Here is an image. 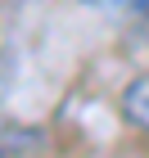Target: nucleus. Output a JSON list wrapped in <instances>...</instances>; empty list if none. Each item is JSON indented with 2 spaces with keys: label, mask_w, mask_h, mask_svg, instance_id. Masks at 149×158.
<instances>
[{
  "label": "nucleus",
  "mask_w": 149,
  "mask_h": 158,
  "mask_svg": "<svg viewBox=\"0 0 149 158\" xmlns=\"http://www.w3.org/2000/svg\"><path fill=\"white\" fill-rule=\"evenodd\" d=\"M5 90H9V77H5V68H0V104H5Z\"/></svg>",
  "instance_id": "2"
},
{
  "label": "nucleus",
  "mask_w": 149,
  "mask_h": 158,
  "mask_svg": "<svg viewBox=\"0 0 149 158\" xmlns=\"http://www.w3.org/2000/svg\"><path fill=\"white\" fill-rule=\"evenodd\" d=\"M118 109H122V118L131 122V127L149 131V73H140L136 81H126V86H122V99H118Z\"/></svg>",
  "instance_id": "1"
},
{
  "label": "nucleus",
  "mask_w": 149,
  "mask_h": 158,
  "mask_svg": "<svg viewBox=\"0 0 149 158\" xmlns=\"http://www.w3.org/2000/svg\"><path fill=\"white\" fill-rule=\"evenodd\" d=\"M145 9H149V5H145Z\"/></svg>",
  "instance_id": "3"
}]
</instances>
